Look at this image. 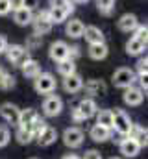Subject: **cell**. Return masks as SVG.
<instances>
[{"instance_id":"cell-1","label":"cell","mask_w":148,"mask_h":159,"mask_svg":"<svg viewBox=\"0 0 148 159\" xmlns=\"http://www.w3.org/2000/svg\"><path fill=\"white\" fill-rule=\"evenodd\" d=\"M6 57H7V61H11L15 67H22L28 59H30V50H26V46H22V44H7V48H6Z\"/></svg>"},{"instance_id":"cell-2","label":"cell","mask_w":148,"mask_h":159,"mask_svg":"<svg viewBox=\"0 0 148 159\" xmlns=\"http://www.w3.org/2000/svg\"><path fill=\"white\" fill-rule=\"evenodd\" d=\"M135 81H137L135 72H133L132 69H126V67L117 69L115 74H113V85L118 87V89H128V87H132Z\"/></svg>"},{"instance_id":"cell-3","label":"cell","mask_w":148,"mask_h":159,"mask_svg":"<svg viewBox=\"0 0 148 159\" xmlns=\"http://www.w3.org/2000/svg\"><path fill=\"white\" fill-rule=\"evenodd\" d=\"M34 87L39 94H52L56 91V78L50 72H41L34 78Z\"/></svg>"},{"instance_id":"cell-4","label":"cell","mask_w":148,"mask_h":159,"mask_svg":"<svg viewBox=\"0 0 148 159\" xmlns=\"http://www.w3.org/2000/svg\"><path fill=\"white\" fill-rule=\"evenodd\" d=\"M132 126H133L132 119H130L122 109H115V111H113V129H115L118 135L126 137V135L130 133Z\"/></svg>"},{"instance_id":"cell-5","label":"cell","mask_w":148,"mask_h":159,"mask_svg":"<svg viewBox=\"0 0 148 159\" xmlns=\"http://www.w3.org/2000/svg\"><path fill=\"white\" fill-rule=\"evenodd\" d=\"M63 109V100L58 94H46L43 100V113L46 117H58Z\"/></svg>"},{"instance_id":"cell-6","label":"cell","mask_w":148,"mask_h":159,"mask_svg":"<svg viewBox=\"0 0 148 159\" xmlns=\"http://www.w3.org/2000/svg\"><path fill=\"white\" fill-rule=\"evenodd\" d=\"M83 139H85V133L80 128H67L63 133V143L69 148H80L83 144Z\"/></svg>"},{"instance_id":"cell-7","label":"cell","mask_w":148,"mask_h":159,"mask_svg":"<svg viewBox=\"0 0 148 159\" xmlns=\"http://www.w3.org/2000/svg\"><path fill=\"white\" fill-rule=\"evenodd\" d=\"M34 22V34L37 35H46V34H50L52 32V22H50V19H48V15H46V11H41L39 15H37L35 19L32 20Z\"/></svg>"},{"instance_id":"cell-8","label":"cell","mask_w":148,"mask_h":159,"mask_svg":"<svg viewBox=\"0 0 148 159\" xmlns=\"http://www.w3.org/2000/svg\"><path fill=\"white\" fill-rule=\"evenodd\" d=\"M48 56H50V59L56 61V63L67 59V57H69V44H67L65 41H56V43H52V44H50V50H48Z\"/></svg>"},{"instance_id":"cell-9","label":"cell","mask_w":148,"mask_h":159,"mask_svg":"<svg viewBox=\"0 0 148 159\" xmlns=\"http://www.w3.org/2000/svg\"><path fill=\"white\" fill-rule=\"evenodd\" d=\"M118 148H120V154H122L124 157H135V156L139 154V150H141V146L137 144V141H133L130 135H126V137L120 139Z\"/></svg>"},{"instance_id":"cell-10","label":"cell","mask_w":148,"mask_h":159,"mask_svg":"<svg viewBox=\"0 0 148 159\" xmlns=\"http://www.w3.org/2000/svg\"><path fill=\"white\" fill-rule=\"evenodd\" d=\"M124 104L126 106H141L143 104V100H145V93L139 89V87H128V89H124Z\"/></svg>"},{"instance_id":"cell-11","label":"cell","mask_w":148,"mask_h":159,"mask_svg":"<svg viewBox=\"0 0 148 159\" xmlns=\"http://www.w3.org/2000/svg\"><path fill=\"white\" fill-rule=\"evenodd\" d=\"M19 113H21V109L15 104H11V102H4L0 106V117L6 122H9V124H17L19 122Z\"/></svg>"},{"instance_id":"cell-12","label":"cell","mask_w":148,"mask_h":159,"mask_svg":"<svg viewBox=\"0 0 148 159\" xmlns=\"http://www.w3.org/2000/svg\"><path fill=\"white\" fill-rule=\"evenodd\" d=\"M78 111H80V115L83 117V120L91 119V117H95L96 115V111H98V106H96V102L93 100V98H83L80 104H78V107H76Z\"/></svg>"},{"instance_id":"cell-13","label":"cell","mask_w":148,"mask_h":159,"mask_svg":"<svg viewBox=\"0 0 148 159\" xmlns=\"http://www.w3.org/2000/svg\"><path fill=\"white\" fill-rule=\"evenodd\" d=\"M35 139H37V144H39V146H50V144L56 143V139H58V131H56V128H52V126L46 124L44 129L37 135Z\"/></svg>"},{"instance_id":"cell-14","label":"cell","mask_w":148,"mask_h":159,"mask_svg":"<svg viewBox=\"0 0 148 159\" xmlns=\"http://www.w3.org/2000/svg\"><path fill=\"white\" fill-rule=\"evenodd\" d=\"M81 37H85V41H87L89 44H96V43H104V41H106L104 32H102L98 26H85Z\"/></svg>"},{"instance_id":"cell-15","label":"cell","mask_w":148,"mask_h":159,"mask_svg":"<svg viewBox=\"0 0 148 159\" xmlns=\"http://www.w3.org/2000/svg\"><path fill=\"white\" fill-rule=\"evenodd\" d=\"M83 87L91 96H104L108 93V85L104 83V80H89L87 83H83Z\"/></svg>"},{"instance_id":"cell-16","label":"cell","mask_w":148,"mask_h":159,"mask_svg":"<svg viewBox=\"0 0 148 159\" xmlns=\"http://www.w3.org/2000/svg\"><path fill=\"white\" fill-rule=\"evenodd\" d=\"M63 89H65L67 93H71V94L81 91V89H83V78H81L80 74H76V72L71 74V76H65V80H63Z\"/></svg>"},{"instance_id":"cell-17","label":"cell","mask_w":148,"mask_h":159,"mask_svg":"<svg viewBox=\"0 0 148 159\" xmlns=\"http://www.w3.org/2000/svg\"><path fill=\"white\" fill-rule=\"evenodd\" d=\"M137 26H139V20H137V17H135L133 13H126V15H122V17L118 19V30H120V32L130 34V32H133Z\"/></svg>"},{"instance_id":"cell-18","label":"cell","mask_w":148,"mask_h":159,"mask_svg":"<svg viewBox=\"0 0 148 159\" xmlns=\"http://www.w3.org/2000/svg\"><path fill=\"white\" fill-rule=\"evenodd\" d=\"M89 57L91 59H96V61H100V59H106L108 57V54H109V48H108V44L106 43H96V44H89Z\"/></svg>"},{"instance_id":"cell-19","label":"cell","mask_w":148,"mask_h":159,"mask_svg":"<svg viewBox=\"0 0 148 159\" xmlns=\"http://www.w3.org/2000/svg\"><path fill=\"white\" fill-rule=\"evenodd\" d=\"M83 22L80 20V19H72V20H67V26H65V32H67V35L69 37H72V39H80L81 35H83Z\"/></svg>"},{"instance_id":"cell-20","label":"cell","mask_w":148,"mask_h":159,"mask_svg":"<svg viewBox=\"0 0 148 159\" xmlns=\"http://www.w3.org/2000/svg\"><path fill=\"white\" fill-rule=\"evenodd\" d=\"M89 135H91V139H93L95 143H104V141L111 139V129L104 128V126H98V124H95V126L91 128Z\"/></svg>"},{"instance_id":"cell-21","label":"cell","mask_w":148,"mask_h":159,"mask_svg":"<svg viewBox=\"0 0 148 159\" xmlns=\"http://www.w3.org/2000/svg\"><path fill=\"white\" fill-rule=\"evenodd\" d=\"M37 119V111L35 109H32V107H28V109H21V113H19V128H30V124Z\"/></svg>"},{"instance_id":"cell-22","label":"cell","mask_w":148,"mask_h":159,"mask_svg":"<svg viewBox=\"0 0 148 159\" xmlns=\"http://www.w3.org/2000/svg\"><path fill=\"white\" fill-rule=\"evenodd\" d=\"M133 141H137V144L143 148V146H146V137H148V133H146V128H143V126H132V129H130V133H128Z\"/></svg>"},{"instance_id":"cell-23","label":"cell","mask_w":148,"mask_h":159,"mask_svg":"<svg viewBox=\"0 0 148 159\" xmlns=\"http://www.w3.org/2000/svg\"><path fill=\"white\" fill-rule=\"evenodd\" d=\"M21 70H22V74L26 76V78H35V76H39L41 74V65H39V61H35V59H28L22 67H21Z\"/></svg>"},{"instance_id":"cell-24","label":"cell","mask_w":148,"mask_h":159,"mask_svg":"<svg viewBox=\"0 0 148 159\" xmlns=\"http://www.w3.org/2000/svg\"><path fill=\"white\" fill-rule=\"evenodd\" d=\"M145 50H146V44L143 41L135 39V37H132V39L126 43V54L128 56H141Z\"/></svg>"},{"instance_id":"cell-25","label":"cell","mask_w":148,"mask_h":159,"mask_svg":"<svg viewBox=\"0 0 148 159\" xmlns=\"http://www.w3.org/2000/svg\"><path fill=\"white\" fill-rule=\"evenodd\" d=\"M46 15H48L52 24H63L69 17V13L61 7H50V9H46Z\"/></svg>"},{"instance_id":"cell-26","label":"cell","mask_w":148,"mask_h":159,"mask_svg":"<svg viewBox=\"0 0 148 159\" xmlns=\"http://www.w3.org/2000/svg\"><path fill=\"white\" fill-rule=\"evenodd\" d=\"M15 15H13V19H15V22L19 24V26H26V24H30L32 20H34V13L30 11V9H26V7H21V9H17V11H13Z\"/></svg>"},{"instance_id":"cell-27","label":"cell","mask_w":148,"mask_h":159,"mask_svg":"<svg viewBox=\"0 0 148 159\" xmlns=\"http://www.w3.org/2000/svg\"><path fill=\"white\" fill-rule=\"evenodd\" d=\"M96 124L104 126L108 129H113V111L111 109H100V111H96Z\"/></svg>"},{"instance_id":"cell-28","label":"cell","mask_w":148,"mask_h":159,"mask_svg":"<svg viewBox=\"0 0 148 159\" xmlns=\"http://www.w3.org/2000/svg\"><path fill=\"white\" fill-rule=\"evenodd\" d=\"M58 72L65 78V76H71L76 72V63H74V59H63V61H59L58 63Z\"/></svg>"},{"instance_id":"cell-29","label":"cell","mask_w":148,"mask_h":159,"mask_svg":"<svg viewBox=\"0 0 148 159\" xmlns=\"http://www.w3.org/2000/svg\"><path fill=\"white\" fill-rule=\"evenodd\" d=\"M15 87V78L6 70V69H2L0 67V89H13Z\"/></svg>"},{"instance_id":"cell-30","label":"cell","mask_w":148,"mask_h":159,"mask_svg":"<svg viewBox=\"0 0 148 159\" xmlns=\"http://www.w3.org/2000/svg\"><path fill=\"white\" fill-rule=\"evenodd\" d=\"M15 139H17L21 144H30L32 139H34V135L30 133V129H26V128H19L17 133H15Z\"/></svg>"},{"instance_id":"cell-31","label":"cell","mask_w":148,"mask_h":159,"mask_svg":"<svg viewBox=\"0 0 148 159\" xmlns=\"http://www.w3.org/2000/svg\"><path fill=\"white\" fill-rule=\"evenodd\" d=\"M96 7L102 15H111L115 7V0H96Z\"/></svg>"},{"instance_id":"cell-32","label":"cell","mask_w":148,"mask_h":159,"mask_svg":"<svg viewBox=\"0 0 148 159\" xmlns=\"http://www.w3.org/2000/svg\"><path fill=\"white\" fill-rule=\"evenodd\" d=\"M50 7H61V9H65L69 15L74 11V4L71 0H50Z\"/></svg>"},{"instance_id":"cell-33","label":"cell","mask_w":148,"mask_h":159,"mask_svg":"<svg viewBox=\"0 0 148 159\" xmlns=\"http://www.w3.org/2000/svg\"><path fill=\"white\" fill-rule=\"evenodd\" d=\"M44 126H46V122L41 119V117H37V119L34 120L32 124H30V128H28V129H30V133L34 135V139H35L37 135H39V133H41V131L44 129Z\"/></svg>"},{"instance_id":"cell-34","label":"cell","mask_w":148,"mask_h":159,"mask_svg":"<svg viewBox=\"0 0 148 159\" xmlns=\"http://www.w3.org/2000/svg\"><path fill=\"white\" fill-rule=\"evenodd\" d=\"M41 44H43V37L37 35V34H32V35H28V39H26V50H37Z\"/></svg>"},{"instance_id":"cell-35","label":"cell","mask_w":148,"mask_h":159,"mask_svg":"<svg viewBox=\"0 0 148 159\" xmlns=\"http://www.w3.org/2000/svg\"><path fill=\"white\" fill-rule=\"evenodd\" d=\"M11 141V133L6 126H0V148L7 146V143Z\"/></svg>"},{"instance_id":"cell-36","label":"cell","mask_w":148,"mask_h":159,"mask_svg":"<svg viewBox=\"0 0 148 159\" xmlns=\"http://www.w3.org/2000/svg\"><path fill=\"white\" fill-rule=\"evenodd\" d=\"M133 34H135V35H133L135 39L143 41V43L146 44V37H148V28L146 26H137V28L133 30Z\"/></svg>"},{"instance_id":"cell-37","label":"cell","mask_w":148,"mask_h":159,"mask_svg":"<svg viewBox=\"0 0 148 159\" xmlns=\"http://www.w3.org/2000/svg\"><path fill=\"white\" fill-rule=\"evenodd\" d=\"M146 70H148V59L146 57H141L137 61V74L139 76H146Z\"/></svg>"},{"instance_id":"cell-38","label":"cell","mask_w":148,"mask_h":159,"mask_svg":"<svg viewBox=\"0 0 148 159\" xmlns=\"http://www.w3.org/2000/svg\"><path fill=\"white\" fill-rule=\"evenodd\" d=\"M81 159H102V154L98 150H87Z\"/></svg>"},{"instance_id":"cell-39","label":"cell","mask_w":148,"mask_h":159,"mask_svg":"<svg viewBox=\"0 0 148 159\" xmlns=\"http://www.w3.org/2000/svg\"><path fill=\"white\" fill-rule=\"evenodd\" d=\"M37 6H39V0H22V7H26L30 11H34Z\"/></svg>"},{"instance_id":"cell-40","label":"cell","mask_w":148,"mask_h":159,"mask_svg":"<svg viewBox=\"0 0 148 159\" xmlns=\"http://www.w3.org/2000/svg\"><path fill=\"white\" fill-rule=\"evenodd\" d=\"M11 9H9V2L7 0H0V15H7Z\"/></svg>"},{"instance_id":"cell-41","label":"cell","mask_w":148,"mask_h":159,"mask_svg":"<svg viewBox=\"0 0 148 159\" xmlns=\"http://www.w3.org/2000/svg\"><path fill=\"white\" fill-rule=\"evenodd\" d=\"M7 2H9V9L11 11H17V9L22 7V0H7Z\"/></svg>"},{"instance_id":"cell-42","label":"cell","mask_w":148,"mask_h":159,"mask_svg":"<svg viewBox=\"0 0 148 159\" xmlns=\"http://www.w3.org/2000/svg\"><path fill=\"white\" fill-rule=\"evenodd\" d=\"M80 56V46H69V59H74Z\"/></svg>"},{"instance_id":"cell-43","label":"cell","mask_w":148,"mask_h":159,"mask_svg":"<svg viewBox=\"0 0 148 159\" xmlns=\"http://www.w3.org/2000/svg\"><path fill=\"white\" fill-rule=\"evenodd\" d=\"M6 48H7V39H6L4 35H0V54H4Z\"/></svg>"},{"instance_id":"cell-44","label":"cell","mask_w":148,"mask_h":159,"mask_svg":"<svg viewBox=\"0 0 148 159\" xmlns=\"http://www.w3.org/2000/svg\"><path fill=\"white\" fill-rule=\"evenodd\" d=\"M72 120H74V122H81V120H83V117L80 115V111H78L76 107L72 109Z\"/></svg>"},{"instance_id":"cell-45","label":"cell","mask_w":148,"mask_h":159,"mask_svg":"<svg viewBox=\"0 0 148 159\" xmlns=\"http://www.w3.org/2000/svg\"><path fill=\"white\" fill-rule=\"evenodd\" d=\"M72 4H85V2H89V0H71Z\"/></svg>"},{"instance_id":"cell-46","label":"cell","mask_w":148,"mask_h":159,"mask_svg":"<svg viewBox=\"0 0 148 159\" xmlns=\"http://www.w3.org/2000/svg\"><path fill=\"white\" fill-rule=\"evenodd\" d=\"M63 159H80L78 156H72V154H69V156H65Z\"/></svg>"},{"instance_id":"cell-47","label":"cell","mask_w":148,"mask_h":159,"mask_svg":"<svg viewBox=\"0 0 148 159\" xmlns=\"http://www.w3.org/2000/svg\"><path fill=\"white\" fill-rule=\"evenodd\" d=\"M109 159H120V157H109Z\"/></svg>"},{"instance_id":"cell-48","label":"cell","mask_w":148,"mask_h":159,"mask_svg":"<svg viewBox=\"0 0 148 159\" xmlns=\"http://www.w3.org/2000/svg\"><path fill=\"white\" fill-rule=\"evenodd\" d=\"M32 159H37V157H32Z\"/></svg>"}]
</instances>
